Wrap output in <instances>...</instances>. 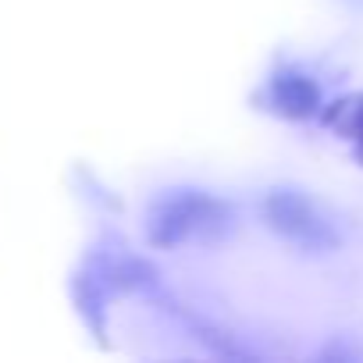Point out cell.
I'll list each match as a JSON object with an SVG mask.
<instances>
[{
    "label": "cell",
    "mask_w": 363,
    "mask_h": 363,
    "mask_svg": "<svg viewBox=\"0 0 363 363\" xmlns=\"http://www.w3.org/2000/svg\"><path fill=\"white\" fill-rule=\"evenodd\" d=\"M235 232V207L203 189L160 193L146 211V239L160 250L189 242H221Z\"/></svg>",
    "instance_id": "obj_1"
},
{
    "label": "cell",
    "mask_w": 363,
    "mask_h": 363,
    "mask_svg": "<svg viewBox=\"0 0 363 363\" xmlns=\"http://www.w3.org/2000/svg\"><path fill=\"white\" fill-rule=\"evenodd\" d=\"M264 221L274 235H281L303 253H331L342 242L335 218L303 189H271L264 200Z\"/></svg>",
    "instance_id": "obj_2"
},
{
    "label": "cell",
    "mask_w": 363,
    "mask_h": 363,
    "mask_svg": "<svg viewBox=\"0 0 363 363\" xmlns=\"http://www.w3.org/2000/svg\"><path fill=\"white\" fill-rule=\"evenodd\" d=\"M264 96H267V104H271L278 114H285V118H310V114L320 107V89H317V82H313L306 72H299V68H281L278 75H271Z\"/></svg>",
    "instance_id": "obj_3"
},
{
    "label": "cell",
    "mask_w": 363,
    "mask_h": 363,
    "mask_svg": "<svg viewBox=\"0 0 363 363\" xmlns=\"http://www.w3.org/2000/svg\"><path fill=\"white\" fill-rule=\"evenodd\" d=\"M352 139L359 143V157H363V107L356 111V125H352Z\"/></svg>",
    "instance_id": "obj_4"
}]
</instances>
